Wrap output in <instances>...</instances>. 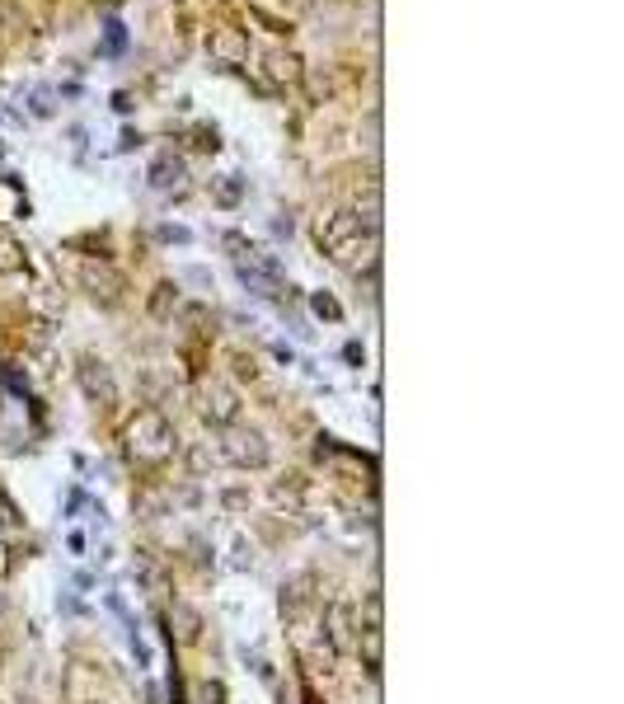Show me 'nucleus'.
I'll return each instance as SVG.
<instances>
[{
	"mask_svg": "<svg viewBox=\"0 0 624 704\" xmlns=\"http://www.w3.org/2000/svg\"><path fill=\"white\" fill-rule=\"evenodd\" d=\"M310 306H315V315H320V320H343V306H338L334 296H315V301H310Z\"/></svg>",
	"mask_w": 624,
	"mask_h": 704,
	"instance_id": "12",
	"label": "nucleus"
},
{
	"mask_svg": "<svg viewBox=\"0 0 624 704\" xmlns=\"http://www.w3.org/2000/svg\"><path fill=\"white\" fill-rule=\"evenodd\" d=\"M66 545H71V554H85V536H80V531H71V540H66Z\"/></svg>",
	"mask_w": 624,
	"mask_h": 704,
	"instance_id": "21",
	"label": "nucleus"
},
{
	"mask_svg": "<svg viewBox=\"0 0 624 704\" xmlns=\"http://www.w3.org/2000/svg\"><path fill=\"white\" fill-rule=\"evenodd\" d=\"M183 179H188V165H183L174 151H165L151 165V188H155V193H183Z\"/></svg>",
	"mask_w": 624,
	"mask_h": 704,
	"instance_id": "7",
	"label": "nucleus"
},
{
	"mask_svg": "<svg viewBox=\"0 0 624 704\" xmlns=\"http://www.w3.org/2000/svg\"><path fill=\"white\" fill-rule=\"evenodd\" d=\"M80 287L90 291L99 306H122V291H127V277L108 263H85L80 268Z\"/></svg>",
	"mask_w": 624,
	"mask_h": 704,
	"instance_id": "3",
	"label": "nucleus"
},
{
	"mask_svg": "<svg viewBox=\"0 0 624 704\" xmlns=\"http://www.w3.org/2000/svg\"><path fill=\"white\" fill-rule=\"evenodd\" d=\"M127 442H132V456H141V460H160L169 451V423H165V414H155V409H141L132 423H127Z\"/></svg>",
	"mask_w": 624,
	"mask_h": 704,
	"instance_id": "2",
	"label": "nucleus"
},
{
	"mask_svg": "<svg viewBox=\"0 0 624 704\" xmlns=\"http://www.w3.org/2000/svg\"><path fill=\"white\" fill-rule=\"evenodd\" d=\"M198 146L202 151H216L221 141H216V127H198Z\"/></svg>",
	"mask_w": 624,
	"mask_h": 704,
	"instance_id": "18",
	"label": "nucleus"
},
{
	"mask_svg": "<svg viewBox=\"0 0 624 704\" xmlns=\"http://www.w3.org/2000/svg\"><path fill=\"white\" fill-rule=\"evenodd\" d=\"M104 29H108V52H122V43H127V33H122V24H118V19H108Z\"/></svg>",
	"mask_w": 624,
	"mask_h": 704,
	"instance_id": "15",
	"label": "nucleus"
},
{
	"mask_svg": "<svg viewBox=\"0 0 624 704\" xmlns=\"http://www.w3.org/2000/svg\"><path fill=\"white\" fill-rule=\"evenodd\" d=\"M33 113H38V118H52V90L33 94Z\"/></svg>",
	"mask_w": 624,
	"mask_h": 704,
	"instance_id": "17",
	"label": "nucleus"
},
{
	"mask_svg": "<svg viewBox=\"0 0 624 704\" xmlns=\"http://www.w3.org/2000/svg\"><path fill=\"white\" fill-rule=\"evenodd\" d=\"M291 10H296V15H305V10H315V0H291Z\"/></svg>",
	"mask_w": 624,
	"mask_h": 704,
	"instance_id": "22",
	"label": "nucleus"
},
{
	"mask_svg": "<svg viewBox=\"0 0 624 704\" xmlns=\"http://www.w3.org/2000/svg\"><path fill=\"white\" fill-rule=\"evenodd\" d=\"M132 146H141V137L127 127V132H122V141H118V151H132Z\"/></svg>",
	"mask_w": 624,
	"mask_h": 704,
	"instance_id": "19",
	"label": "nucleus"
},
{
	"mask_svg": "<svg viewBox=\"0 0 624 704\" xmlns=\"http://www.w3.org/2000/svg\"><path fill=\"white\" fill-rule=\"evenodd\" d=\"M0 273H5V277L24 273V245H19L10 230H0Z\"/></svg>",
	"mask_w": 624,
	"mask_h": 704,
	"instance_id": "9",
	"label": "nucleus"
},
{
	"mask_svg": "<svg viewBox=\"0 0 624 704\" xmlns=\"http://www.w3.org/2000/svg\"><path fill=\"white\" fill-rule=\"evenodd\" d=\"M263 76H268V85H277V90H291V85L305 80V62L291 47H273V52H263Z\"/></svg>",
	"mask_w": 624,
	"mask_h": 704,
	"instance_id": "6",
	"label": "nucleus"
},
{
	"mask_svg": "<svg viewBox=\"0 0 624 704\" xmlns=\"http://www.w3.org/2000/svg\"><path fill=\"white\" fill-rule=\"evenodd\" d=\"M235 414H240L235 390H226V385H212V390H207V423L226 428V423H235Z\"/></svg>",
	"mask_w": 624,
	"mask_h": 704,
	"instance_id": "8",
	"label": "nucleus"
},
{
	"mask_svg": "<svg viewBox=\"0 0 624 704\" xmlns=\"http://www.w3.org/2000/svg\"><path fill=\"white\" fill-rule=\"evenodd\" d=\"M207 52H212L216 66H226V71H235V66L249 62V38H244V29H230V24H216L212 33H207Z\"/></svg>",
	"mask_w": 624,
	"mask_h": 704,
	"instance_id": "4",
	"label": "nucleus"
},
{
	"mask_svg": "<svg viewBox=\"0 0 624 704\" xmlns=\"http://www.w3.org/2000/svg\"><path fill=\"white\" fill-rule=\"evenodd\" d=\"M169 306H174V282H160V287H155L151 310H155V315H169Z\"/></svg>",
	"mask_w": 624,
	"mask_h": 704,
	"instance_id": "14",
	"label": "nucleus"
},
{
	"mask_svg": "<svg viewBox=\"0 0 624 704\" xmlns=\"http://www.w3.org/2000/svg\"><path fill=\"white\" fill-rule=\"evenodd\" d=\"M216 202H221V207H235V202H240V174H230L226 184L216 188Z\"/></svg>",
	"mask_w": 624,
	"mask_h": 704,
	"instance_id": "13",
	"label": "nucleus"
},
{
	"mask_svg": "<svg viewBox=\"0 0 624 704\" xmlns=\"http://www.w3.org/2000/svg\"><path fill=\"white\" fill-rule=\"evenodd\" d=\"M320 249L338 263V268L362 273V268L376 263V226H371L362 212H334L320 226Z\"/></svg>",
	"mask_w": 624,
	"mask_h": 704,
	"instance_id": "1",
	"label": "nucleus"
},
{
	"mask_svg": "<svg viewBox=\"0 0 624 704\" xmlns=\"http://www.w3.org/2000/svg\"><path fill=\"white\" fill-rule=\"evenodd\" d=\"M249 19H259V24H263V29H268V33H291V24H287V19H273V15H268V10H263V5H249Z\"/></svg>",
	"mask_w": 624,
	"mask_h": 704,
	"instance_id": "11",
	"label": "nucleus"
},
{
	"mask_svg": "<svg viewBox=\"0 0 624 704\" xmlns=\"http://www.w3.org/2000/svg\"><path fill=\"white\" fill-rule=\"evenodd\" d=\"M80 381H85V390H90V395L113 399V385H108L104 362H94V357H85V362H80Z\"/></svg>",
	"mask_w": 624,
	"mask_h": 704,
	"instance_id": "10",
	"label": "nucleus"
},
{
	"mask_svg": "<svg viewBox=\"0 0 624 704\" xmlns=\"http://www.w3.org/2000/svg\"><path fill=\"white\" fill-rule=\"evenodd\" d=\"M235 273H240V282L254 291V296H277V291H282V268H277L273 259H259V254L235 259Z\"/></svg>",
	"mask_w": 624,
	"mask_h": 704,
	"instance_id": "5",
	"label": "nucleus"
},
{
	"mask_svg": "<svg viewBox=\"0 0 624 704\" xmlns=\"http://www.w3.org/2000/svg\"><path fill=\"white\" fill-rule=\"evenodd\" d=\"M160 240H169V245H188L193 235H188L183 226H160Z\"/></svg>",
	"mask_w": 624,
	"mask_h": 704,
	"instance_id": "16",
	"label": "nucleus"
},
{
	"mask_svg": "<svg viewBox=\"0 0 624 704\" xmlns=\"http://www.w3.org/2000/svg\"><path fill=\"white\" fill-rule=\"evenodd\" d=\"M113 108H118V113H127V108H132V94H127V90L113 94Z\"/></svg>",
	"mask_w": 624,
	"mask_h": 704,
	"instance_id": "20",
	"label": "nucleus"
}]
</instances>
